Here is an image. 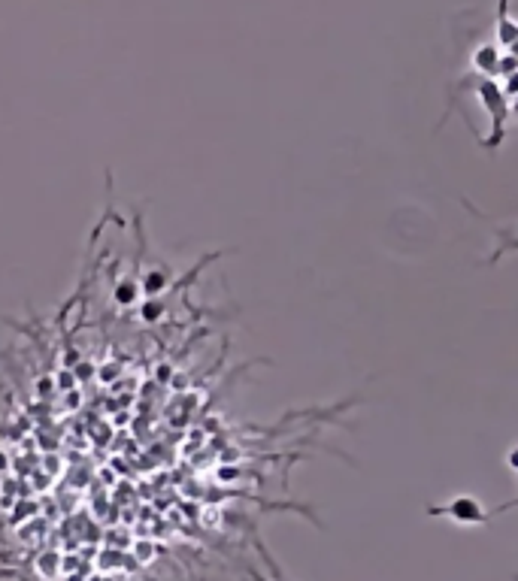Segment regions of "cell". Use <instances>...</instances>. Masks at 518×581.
<instances>
[{"instance_id":"6da1fadb","label":"cell","mask_w":518,"mask_h":581,"mask_svg":"<svg viewBox=\"0 0 518 581\" xmlns=\"http://www.w3.org/2000/svg\"><path fill=\"white\" fill-rule=\"evenodd\" d=\"M455 91H473L479 97V103L485 106L488 119H491V134L488 137H479V146L485 152H497L503 137H506V122H509V97L503 94V88L497 85V79H488V76H464Z\"/></svg>"},{"instance_id":"7a4b0ae2","label":"cell","mask_w":518,"mask_h":581,"mask_svg":"<svg viewBox=\"0 0 518 581\" xmlns=\"http://www.w3.org/2000/svg\"><path fill=\"white\" fill-rule=\"evenodd\" d=\"M425 512L431 518H449L458 527H479V524L491 521V512H485V506L470 494H458V497H452L449 503H440V506L431 503V506H425Z\"/></svg>"},{"instance_id":"3957f363","label":"cell","mask_w":518,"mask_h":581,"mask_svg":"<svg viewBox=\"0 0 518 581\" xmlns=\"http://www.w3.org/2000/svg\"><path fill=\"white\" fill-rule=\"evenodd\" d=\"M461 206L470 212V215H476V218H482L488 227H491V234H494V252L485 258V267H494L500 258H506L509 252H518V221H512V224H497L494 218H488L485 212H479L467 197L461 200Z\"/></svg>"},{"instance_id":"277c9868","label":"cell","mask_w":518,"mask_h":581,"mask_svg":"<svg viewBox=\"0 0 518 581\" xmlns=\"http://www.w3.org/2000/svg\"><path fill=\"white\" fill-rule=\"evenodd\" d=\"M518 40V25L509 19V0H497V43L509 49Z\"/></svg>"},{"instance_id":"5b68a950","label":"cell","mask_w":518,"mask_h":581,"mask_svg":"<svg viewBox=\"0 0 518 581\" xmlns=\"http://www.w3.org/2000/svg\"><path fill=\"white\" fill-rule=\"evenodd\" d=\"M497 61H500V49L494 43H485L473 52V67H476L479 76L497 79Z\"/></svg>"},{"instance_id":"8992f818","label":"cell","mask_w":518,"mask_h":581,"mask_svg":"<svg viewBox=\"0 0 518 581\" xmlns=\"http://www.w3.org/2000/svg\"><path fill=\"white\" fill-rule=\"evenodd\" d=\"M170 282V276L164 273V270H152L146 279H143V294H149V297H155V294H161L164 291V285Z\"/></svg>"},{"instance_id":"52a82bcc","label":"cell","mask_w":518,"mask_h":581,"mask_svg":"<svg viewBox=\"0 0 518 581\" xmlns=\"http://www.w3.org/2000/svg\"><path fill=\"white\" fill-rule=\"evenodd\" d=\"M137 297H140V285H137L134 279H125V282H119V285H116V303L131 306Z\"/></svg>"},{"instance_id":"ba28073f","label":"cell","mask_w":518,"mask_h":581,"mask_svg":"<svg viewBox=\"0 0 518 581\" xmlns=\"http://www.w3.org/2000/svg\"><path fill=\"white\" fill-rule=\"evenodd\" d=\"M512 73H518V58L512 55V52H506V55H500V61H497V76H512Z\"/></svg>"},{"instance_id":"9c48e42d","label":"cell","mask_w":518,"mask_h":581,"mask_svg":"<svg viewBox=\"0 0 518 581\" xmlns=\"http://www.w3.org/2000/svg\"><path fill=\"white\" fill-rule=\"evenodd\" d=\"M500 88H503V94H506V97H512V100H515V97H518V73L506 76V82H503Z\"/></svg>"},{"instance_id":"30bf717a","label":"cell","mask_w":518,"mask_h":581,"mask_svg":"<svg viewBox=\"0 0 518 581\" xmlns=\"http://www.w3.org/2000/svg\"><path fill=\"white\" fill-rule=\"evenodd\" d=\"M161 309H164L161 303H146V306H143V318H146V321H158V318H161Z\"/></svg>"},{"instance_id":"8fae6325","label":"cell","mask_w":518,"mask_h":581,"mask_svg":"<svg viewBox=\"0 0 518 581\" xmlns=\"http://www.w3.org/2000/svg\"><path fill=\"white\" fill-rule=\"evenodd\" d=\"M512 509H518V497H515V500H509V503H503V506H497V509L491 512V521H494L497 515H506V512H512Z\"/></svg>"},{"instance_id":"7c38bea8","label":"cell","mask_w":518,"mask_h":581,"mask_svg":"<svg viewBox=\"0 0 518 581\" xmlns=\"http://www.w3.org/2000/svg\"><path fill=\"white\" fill-rule=\"evenodd\" d=\"M506 463H509V470H515V473H518V448H512V451H509Z\"/></svg>"},{"instance_id":"4fadbf2b","label":"cell","mask_w":518,"mask_h":581,"mask_svg":"<svg viewBox=\"0 0 518 581\" xmlns=\"http://www.w3.org/2000/svg\"><path fill=\"white\" fill-rule=\"evenodd\" d=\"M509 115H512V119H515V122H518V97H515V100L509 103Z\"/></svg>"},{"instance_id":"5bb4252c","label":"cell","mask_w":518,"mask_h":581,"mask_svg":"<svg viewBox=\"0 0 518 581\" xmlns=\"http://www.w3.org/2000/svg\"><path fill=\"white\" fill-rule=\"evenodd\" d=\"M509 52H512V55H515V58H518V40H515V43H512V46H509Z\"/></svg>"}]
</instances>
